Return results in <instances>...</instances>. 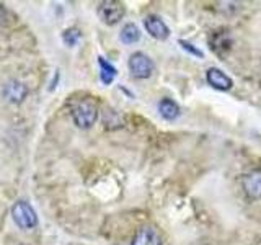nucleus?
<instances>
[{
  "label": "nucleus",
  "mask_w": 261,
  "mask_h": 245,
  "mask_svg": "<svg viewBox=\"0 0 261 245\" xmlns=\"http://www.w3.org/2000/svg\"><path fill=\"white\" fill-rule=\"evenodd\" d=\"M72 119L79 128L88 129L95 125L98 118V108L92 100H82L72 106Z\"/></svg>",
  "instance_id": "nucleus-1"
},
{
  "label": "nucleus",
  "mask_w": 261,
  "mask_h": 245,
  "mask_svg": "<svg viewBox=\"0 0 261 245\" xmlns=\"http://www.w3.org/2000/svg\"><path fill=\"white\" fill-rule=\"evenodd\" d=\"M12 219L16 226L23 229V231L36 227L38 224V216H36L35 208L24 200H18L12 206Z\"/></svg>",
  "instance_id": "nucleus-2"
},
{
  "label": "nucleus",
  "mask_w": 261,
  "mask_h": 245,
  "mask_svg": "<svg viewBox=\"0 0 261 245\" xmlns=\"http://www.w3.org/2000/svg\"><path fill=\"white\" fill-rule=\"evenodd\" d=\"M98 16L100 20L106 24H116L122 16L126 13V8L121 2H116V0H106V2H101L100 7H98Z\"/></svg>",
  "instance_id": "nucleus-3"
},
{
  "label": "nucleus",
  "mask_w": 261,
  "mask_h": 245,
  "mask_svg": "<svg viewBox=\"0 0 261 245\" xmlns=\"http://www.w3.org/2000/svg\"><path fill=\"white\" fill-rule=\"evenodd\" d=\"M129 70L136 79H147L153 72V62L144 53H134L129 57Z\"/></svg>",
  "instance_id": "nucleus-4"
},
{
  "label": "nucleus",
  "mask_w": 261,
  "mask_h": 245,
  "mask_svg": "<svg viewBox=\"0 0 261 245\" xmlns=\"http://www.w3.org/2000/svg\"><path fill=\"white\" fill-rule=\"evenodd\" d=\"M133 245H162V235L155 226H142L134 235Z\"/></svg>",
  "instance_id": "nucleus-5"
},
{
  "label": "nucleus",
  "mask_w": 261,
  "mask_h": 245,
  "mask_svg": "<svg viewBox=\"0 0 261 245\" xmlns=\"http://www.w3.org/2000/svg\"><path fill=\"white\" fill-rule=\"evenodd\" d=\"M144 24H145L147 33H149V35L152 38H155V39L163 41V39H167L170 36V30L167 27V23L157 15H149L144 20Z\"/></svg>",
  "instance_id": "nucleus-6"
},
{
  "label": "nucleus",
  "mask_w": 261,
  "mask_h": 245,
  "mask_svg": "<svg viewBox=\"0 0 261 245\" xmlns=\"http://www.w3.org/2000/svg\"><path fill=\"white\" fill-rule=\"evenodd\" d=\"M27 95H28V88L20 80H10L4 87V96L13 105H20L27 98Z\"/></svg>",
  "instance_id": "nucleus-7"
},
{
  "label": "nucleus",
  "mask_w": 261,
  "mask_h": 245,
  "mask_svg": "<svg viewBox=\"0 0 261 245\" xmlns=\"http://www.w3.org/2000/svg\"><path fill=\"white\" fill-rule=\"evenodd\" d=\"M242 185L248 198L251 200L261 198V172L256 170V172H251L248 175H245Z\"/></svg>",
  "instance_id": "nucleus-8"
},
{
  "label": "nucleus",
  "mask_w": 261,
  "mask_h": 245,
  "mask_svg": "<svg viewBox=\"0 0 261 245\" xmlns=\"http://www.w3.org/2000/svg\"><path fill=\"white\" fill-rule=\"evenodd\" d=\"M206 80L211 87H214L217 90H230L233 82L232 79L227 76L225 72H222L220 69H216V67H211L206 74Z\"/></svg>",
  "instance_id": "nucleus-9"
},
{
  "label": "nucleus",
  "mask_w": 261,
  "mask_h": 245,
  "mask_svg": "<svg viewBox=\"0 0 261 245\" xmlns=\"http://www.w3.org/2000/svg\"><path fill=\"white\" fill-rule=\"evenodd\" d=\"M159 111H160L162 116L165 118V119H168V121H173V119H176L179 116V106H178V103L173 102V100H170V98H163V100L160 102Z\"/></svg>",
  "instance_id": "nucleus-10"
},
{
  "label": "nucleus",
  "mask_w": 261,
  "mask_h": 245,
  "mask_svg": "<svg viewBox=\"0 0 261 245\" xmlns=\"http://www.w3.org/2000/svg\"><path fill=\"white\" fill-rule=\"evenodd\" d=\"M119 38L124 44H134L141 39V31H139V28L134 23H127V24H124V28L121 30Z\"/></svg>",
  "instance_id": "nucleus-11"
},
{
  "label": "nucleus",
  "mask_w": 261,
  "mask_h": 245,
  "mask_svg": "<svg viewBox=\"0 0 261 245\" xmlns=\"http://www.w3.org/2000/svg\"><path fill=\"white\" fill-rule=\"evenodd\" d=\"M98 64H100V79L105 85H110L111 82L114 80V77H116V67L114 65H111L110 62H106L103 57H98Z\"/></svg>",
  "instance_id": "nucleus-12"
},
{
  "label": "nucleus",
  "mask_w": 261,
  "mask_h": 245,
  "mask_svg": "<svg viewBox=\"0 0 261 245\" xmlns=\"http://www.w3.org/2000/svg\"><path fill=\"white\" fill-rule=\"evenodd\" d=\"M62 39H64V43L67 44V46H75L77 41L80 39V31L75 30V28L65 30L64 35H62Z\"/></svg>",
  "instance_id": "nucleus-13"
},
{
  "label": "nucleus",
  "mask_w": 261,
  "mask_h": 245,
  "mask_svg": "<svg viewBox=\"0 0 261 245\" xmlns=\"http://www.w3.org/2000/svg\"><path fill=\"white\" fill-rule=\"evenodd\" d=\"M179 44L183 46L185 51H190V53H191V54H194V56H198V57H202V56H204V54H202V51H199V49H196L191 43H186V41L179 39Z\"/></svg>",
  "instance_id": "nucleus-14"
}]
</instances>
